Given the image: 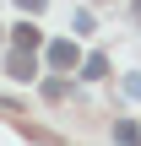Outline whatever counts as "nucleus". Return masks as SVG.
Instances as JSON below:
<instances>
[{
    "label": "nucleus",
    "instance_id": "2",
    "mask_svg": "<svg viewBox=\"0 0 141 146\" xmlns=\"http://www.w3.org/2000/svg\"><path fill=\"white\" fill-rule=\"evenodd\" d=\"M49 65H54V70H76V65H82V49H76L71 38H60V43H49Z\"/></svg>",
    "mask_w": 141,
    "mask_h": 146
},
{
    "label": "nucleus",
    "instance_id": "6",
    "mask_svg": "<svg viewBox=\"0 0 141 146\" xmlns=\"http://www.w3.org/2000/svg\"><path fill=\"white\" fill-rule=\"evenodd\" d=\"M65 92H71V87H65V81H60V76H54V81H43V98H49V103H60V98H65Z\"/></svg>",
    "mask_w": 141,
    "mask_h": 146
},
{
    "label": "nucleus",
    "instance_id": "7",
    "mask_svg": "<svg viewBox=\"0 0 141 146\" xmlns=\"http://www.w3.org/2000/svg\"><path fill=\"white\" fill-rule=\"evenodd\" d=\"M16 5H22V16H38L43 11V0H16Z\"/></svg>",
    "mask_w": 141,
    "mask_h": 146
},
{
    "label": "nucleus",
    "instance_id": "5",
    "mask_svg": "<svg viewBox=\"0 0 141 146\" xmlns=\"http://www.w3.org/2000/svg\"><path fill=\"white\" fill-rule=\"evenodd\" d=\"M103 70H109V60H103V54H87V60H82V76H87V81H98Z\"/></svg>",
    "mask_w": 141,
    "mask_h": 146
},
{
    "label": "nucleus",
    "instance_id": "3",
    "mask_svg": "<svg viewBox=\"0 0 141 146\" xmlns=\"http://www.w3.org/2000/svg\"><path fill=\"white\" fill-rule=\"evenodd\" d=\"M5 70H11L16 81H33V76H38V65H33V54H11V60H5Z\"/></svg>",
    "mask_w": 141,
    "mask_h": 146
},
{
    "label": "nucleus",
    "instance_id": "4",
    "mask_svg": "<svg viewBox=\"0 0 141 146\" xmlns=\"http://www.w3.org/2000/svg\"><path fill=\"white\" fill-rule=\"evenodd\" d=\"M114 141H120V146H141V125L120 119V125H114Z\"/></svg>",
    "mask_w": 141,
    "mask_h": 146
},
{
    "label": "nucleus",
    "instance_id": "8",
    "mask_svg": "<svg viewBox=\"0 0 141 146\" xmlns=\"http://www.w3.org/2000/svg\"><path fill=\"white\" fill-rule=\"evenodd\" d=\"M136 11H141V0H136Z\"/></svg>",
    "mask_w": 141,
    "mask_h": 146
},
{
    "label": "nucleus",
    "instance_id": "1",
    "mask_svg": "<svg viewBox=\"0 0 141 146\" xmlns=\"http://www.w3.org/2000/svg\"><path fill=\"white\" fill-rule=\"evenodd\" d=\"M11 38H16V54H33V49L43 43V33H38V22H33V16H22V22L11 27Z\"/></svg>",
    "mask_w": 141,
    "mask_h": 146
}]
</instances>
